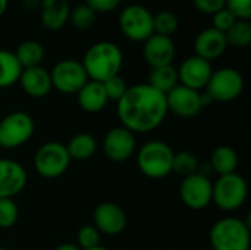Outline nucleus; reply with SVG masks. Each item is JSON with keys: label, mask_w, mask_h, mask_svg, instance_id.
<instances>
[{"label": "nucleus", "mask_w": 251, "mask_h": 250, "mask_svg": "<svg viewBox=\"0 0 251 250\" xmlns=\"http://www.w3.org/2000/svg\"><path fill=\"white\" fill-rule=\"evenodd\" d=\"M22 68L13 52L0 50V88L12 87L19 81Z\"/></svg>", "instance_id": "26"}, {"label": "nucleus", "mask_w": 251, "mask_h": 250, "mask_svg": "<svg viewBox=\"0 0 251 250\" xmlns=\"http://www.w3.org/2000/svg\"><path fill=\"white\" fill-rule=\"evenodd\" d=\"M103 87H104V91H106V96L109 100H115L118 102L124 94L125 91L128 90L126 87V83L125 80L121 77V75H116V77H112L109 80H106L104 83H101Z\"/></svg>", "instance_id": "33"}, {"label": "nucleus", "mask_w": 251, "mask_h": 250, "mask_svg": "<svg viewBox=\"0 0 251 250\" xmlns=\"http://www.w3.org/2000/svg\"><path fill=\"white\" fill-rule=\"evenodd\" d=\"M199 161L194 153L191 152H179L174 153V161H172V171L182 175L188 177L197 171Z\"/></svg>", "instance_id": "30"}, {"label": "nucleus", "mask_w": 251, "mask_h": 250, "mask_svg": "<svg viewBox=\"0 0 251 250\" xmlns=\"http://www.w3.org/2000/svg\"><path fill=\"white\" fill-rule=\"evenodd\" d=\"M194 7L206 15H215L225 7V0H193Z\"/></svg>", "instance_id": "36"}, {"label": "nucleus", "mask_w": 251, "mask_h": 250, "mask_svg": "<svg viewBox=\"0 0 251 250\" xmlns=\"http://www.w3.org/2000/svg\"><path fill=\"white\" fill-rule=\"evenodd\" d=\"M7 6H9V0H0V18L6 13Z\"/></svg>", "instance_id": "40"}, {"label": "nucleus", "mask_w": 251, "mask_h": 250, "mask_svg": "<svg viewBox=\"0 0 251 250\" xmlns=\"http://www.w3.org/2000/svg\"><path fill=\"white\" fill-rule=\"evenodd\" d=\"M94 227L104 234L116 236L121 234L126 227V215L121 206L112 202L100 203L93 214Z\"/></svg>", "instance_id": "15"}, {"label": "nucleus", "mask_w": 251, "mask_h": 250, "mask_svg": "<svg viewBox=\"0 0 251 250\" xmlns=\"http://www.w3.org/2000/svg\"><path fill=\"white\" fill-rule=\"evenodd\" d=\"M244 90V78L234 68H221L213 71L206 85V96L216 102H232L241 96Z\"/></svg>", "instance_id": "7"}, {"label": "nucleus", "mask_w": 251, "mask_h": 250, "mask_svg": "<svg viewBox=\"0 0 251 250\" xmlns=\"http://www.w3.org/2000/svg\"><path fill=\"white\" fill-rule=\"evenodd\" d=\"M81 63L88 80L104 83L106 80L119 75L124 63V53L121 47L112 41H99L87 49Z\"/></svg>", "instance_id": "2"}, {"label": "nucleus", "mask_w": 251, "mask_h": 250, "mask_svg": "<svg viewBox=\"0 0 251 250\" xmlns=\"http://www.w3.org/2000/svg\"><path fill=\"white\" fill-rule=\"evenodd\" d=\"M212 72L213 69L210 62L194 55L187 57L178 68V80L181 81V85L199 91L206 88Z\"/></svg>", "instance_id": "14"}, {"label": "nucleus", "mask_w": 251, "mask_h": 250, "mask_svg": "<svg viewBox=\"0 0 251 250\" xmlns=\"http://www.w3.org/2000/svg\"><path fill=\"white\" fill-rule=\"evenodd\" d=\"M34 121L25 112H13L0 121V147L16 149L34 134Z\"/></svg>", "instance_id": "9"}, {"label": "nucleus", "mask_w": 251, "mask_h": 250, "mask_svg": "<svg viewBox=\"0 0 251 250\" xmlns=\"http://www.w3.org/2000/svg\"><path fill=\"white\" fill-rule=\"evenodd\" d=\"M178 69L174 65H165L159 68H151L149 77V85L156 88L157 91L168 94L172 88L178 85Z\"/></svg>", "instance_id": "24"}, {"label": "nucleus", "mask_w": 251, "mask_h": 250, "mask_svg": "<svg viewBox=\"0 0 251 250\" xmlns=\"http://www.w3.org/2000/svg\"><path fill=\"white\" fill-rule=\"evenodd\" d=\"M250 240V227L240 218H224L210 231L213 250H249Z\"/></svg>", "instance_id": "3"}, {"label": "nucleus", "mask_w": 251, "mask_h": 250, "mask_svg": "<svg viewBox=\"0 0 251 250\" xmlns=\"http://www.w3.org/2000/svg\"><path fill=\"white\" fill-rule=\"evenodd\" d=\"M228 46L247 47L251 43V24L249 21L237 19L235 24L225 32Z\"/></svg>", "instance_id": "27"}, {"label": "nucleus", "mask_w": 251, "mask_h": 250, "mask_svg": "<svg viewBox=\"0 0 251 250\" xmlns=\"http://www.w3.org/2000/svg\"><path fill=\"white\" fill-rule=\"evenodd\" d=\"M135 150L134 133L125 127H116L110 130L103 141V152L107 159L113 162H124L132 156Z\"/></svg>", "instance_id": "13"}, {"label": "nucleus", "mask_w": 251, "mask_h": 250, "mask_svg": "<svg viewBox=\"0 0 251 250\" xmlns=\"http://www.w3.org/2000/svg\"><path fill=\"white\" fill-rule=\"evenodd\" d=\"M71 158L66 146L59 141L44 143L34 156V168L43 178H57L69 167Z\"/></svg>", "instance_id": "8"}, {"label": "nucleus", "mask_w": 251, "mask_h": 250, "mask_svg": "<svg viewBox=\"0 0 251 250\" xmlns=\"http://www.w3.org/2000/svg\"><path fill=\"white\" fill-rule=\"evenodd\" d=\"M228 47L226 37L224 32L215 29L213 27L204 28L199 32L194 41L196 56L210 62L221 57Z\"/></svg>", "instance_id": "18"}, {"label": "nucleus", "mask_w": 251, "mask_h": 250, "mask_svg": "<svg viewBox=\"0 0 251 250\" xmlns=\"http://www.w3.org/2000/svg\"><path fill=\"white\" fill-rule=\"evenodd\" d=\"M50 78L51 85L65 94H76L88 81L82 63L74 59H63L57 62L50 72Z\"/></svg>", "instance_id": "10"}, {"label": "nucleus", "mask_w": 251, "mask_h": 250, "mask_svg": "<svg viewBox=\"0 0 251 250\" xmlns=\"http://www.w3.org/2000/svg\"><path fill=\"white\" fill-rule=\"evenodd\" d=\"M225 7L241 21L251 18V0H225Z\"/></svg>", "instance_id": "34"}, {"label": "nucleus", "mask_w": 251, "mask_h": 250, "mask_svg": "<svg viewBox=\"0 0 251 250\" xmlns=\"http://www.w3.org/2000/svg\"><path fill=\"white\" fill-rule=\"evenodd\" d=\"M235 21H237V18L226 7H224L219 12H216L215 15H212V27L224 34L235 24Z\"/></svg>", "instance_id": "35"}, {"label": "nucleus", "mask_w": 251, "mask_h": 250, "mask_svg": "<svg viewBox=\"0 0 251 250\" xmlns=\"http://www.w3.org/2000/svg\"><path fill=\"white\" fill-rule=\"evenodd\" d=\"M40 4H41V0H24L25 9H29V10L40 9Z\"/></svg>", "instance_id": "38"}, {"label": "nucleus", "mask_w": 251, "mask_h": 250, "mask_svg": "<svg viewBox=\"0 0 251 250\" xmlns=\"http://www.w3.org/2000/svg\"><path fill=\"white\" fill-rule=\"evenodd\" d=\"M88 250H109V249H106V248H101V246H97V248H93V249H88Z\"/></svg>", "instance_id": "41"}, {"label": "nucleus", "mask_w": 251, "mask_h": 250, "mask_svg": "<svg viewBox=\"0 0 251 250\" xmlns=\"http://www.w3.org/2000/svg\"><path fill=\"white\" fill-rule=\"evenodd\" d=\"M122 0H85V4H88L96 13H109L116 10L121 6Z\"/></svg>", "instance_id": "37"}, {"label": "nucleus", "mask_w": 251, "mask_h": 250, "mask_svg": "<svg viewBox=\"0 0 251 250\" xmlns=\"http://www.w3.org/2000/svg\"><path fill=\"white\" fill-rule=\"evenodd\" d=\"M178 27H179V19L171 10H162V12L153 15V31H154V34L172 37V34H175Z\"/></svg>", "instance_id": "28"}, {"label": "nucleus", "mask_w": 251, "mask_h": 250, "mask_svg": "<svg viewBox=\"0 0 251 250\" xmlns=\"http://www.w3.org/2000/svg\"><path fill=\"white\" fill-rule=\"evenodd\" d=\"M249 187L246 180L232 172L228 175H221L213 184L212 202L216 203L222 211H235L241 208L247 199Z\"/></svg>", "instance_id": "5"}, {"label": "nucleus", "mask_w": 251, "mask_h": 250, "mask_svg": "<svg viewBox=\"0 0 251 250\" xmlns=\"http://www.w3.org/2000/svg\"><path fill=\"white\" fill-rule=\"evenodd\" d=\"M24 167L10 159H0V199H13L26 186Z\"/></svg>", "instance_id": "17"}, {"label": "nucleus", "mask_w": 251, "mask_h": 250, "mask_svg": "<svg viewBox=\"0 0 251 250\" xmlns=\"http://www.w3.org/2000/svg\"><path fill=\"white\" fill-rule=\"evenodd\" d=\"M119 28L131 40L144 43L153 31V13L143 4H128L119 15Z\"/></svg>", "instance_id": "6"}, {"label": "nucleus", "mask_w": 251, "mask_h": 250, "mask_svg": "<svg viewBox=\"0 0 251 250\" xmlns=\"http://www.w3.org/2000/svg\"><path fill=\"white\" fill-rule=\"evenodd\" d=\"M96 16L97 13L85 3H81L78 6H75L74 9H71L69 12V19L68 22H71L72 27H75L76 29H88L93 27V24L96 22Z\"/></svg>", "instance_id": "29"}, {"label": "nucleus", "mask_w": 251, "mask_h": 250, "mask_svg": "<svg viewBox=\"0 0 251 250\" xmlns=\"http://www.w3.org/2000/svg\"><path fill=\"white\" fill-rule=\"evenodd\" d=\"M54 250H81L76 245H72V243H65V245H60L57 246Z\"/></svg>", "instance_id": "39"}, {"label": "nucleus", "mask_w": 251, "mask_h": 250, "mask_svg": "<svg viewBox=\"0 0 251 250\" xmlns=\"http://www.w3.org/2000/svg\"><path fill=\"white\" fill-rule=\"evenodd\" d=\"M166 94L149 84L128 87L118 100V116L131 133H149L157 128L168 113Z\"/></svg>", "instance_id": "1"}, {"label": "nucleus", "mask_w": 251, "mask_h": 250, "mask_svg": "<svg viewBox=\"0 0 251 250\" xmlns=\"http://www.w3.org/2000/svg\"><path fill=\"white\" fill-rule=\"evenodd\" d=\"M168 111L179 118H193L203 108V96L193 88L178 84L166 94Z\"/></svg>", "instance_id": "12"}, {"label": "nucleus", "mask_w": 251, "mask_h": 250, "mask_svg": "<svg viewBox=\"0 0 251 250\" xmlns=\"http://www.w3.org/2000/svg\"><path fill=\"white\" fill-rule=\"evenodd\" d=\"M143 56L151 68L172 65L175 57V44L172 37L159 34L150 35L143 43Z\"/></svg>", "instance_id": "16"}, {"label": "nucleus", "mask_w": 251, "mask_h": 250, "mask_svg": "<svg viewBox=\"0 0 251 250\" xmlns=\"http://www.w3.org/2000/svg\"><path fill=\"white\" fill-rule=\"evenodd\" d=\"M13 53L22 69L40 66L44 59V47L35 40L22 41Z\"/></svg>", "instance_id": "23"}, {"label": "nucleus", "mask_w": 251, "mask_h": 250, "mask_svg": "<svg viewBox=\"0 0 251 250\" xmlns=\"http://www.w3.org/2000/svg\"><path fill=\"white\" fill-rule=\"evenodd\" d=\"M38 10L43 27L49 31H59L69 19L71 6L68 0H41Z\"/></svg>", "instance_id": "20"}, {"label": "nucleus", "mask_w": 251, "mask_h": 250, "mask_svg": "<svg viewBox=\"0 0 251 250\" xmlns=\"http://www.w3.org/2000/svg\"><path fill=\"white\" fill-rule=\"evenodd\" d=\"M213 184L212 181L199 172H194L188 177H184L179 186V196L185 206L190 209H204L212 202Z\"/></svg>", "instance_id": "11"}, {"label": "nucleus", "mask_w": 251, "mask_h": 250, "mask_svg": "<svg viewBox=\"0 0 251 250\" xmlns=\"http://www.w3.org/2000/svg\"><path fill=\"white\" fill-rule=\"evenodd\" d=\"M0 250H9V249H6V248H0Z\"/></svg>", "instance_id": "42"}, {"label": "nucleus", "mask_w": 251, "mask_h": 250, "mask_svg": "<svg viewBox=\"0 0 251 250\" xmlns=\"http://www.w3.org/2000/svg\"><path fill=\"white\" fill-rule=\"evenodd\" d=\"M68 155L71 159H76V161H87L90 159L96 150H97V141L91 134L87 133H79L76 136H74L68 146H66Z\"/></svg>", "instance_id": "25"}, {"label": "nucleus", "mask_w": 251, "mask_h": 250, "mask_svg": "<svg viewBox=\"0 0 251 250\" xmlns=\"http://www.w3.org/2000/svg\"><path fill=\"white\" fill-rule=\"evenodd\" d=\"M19 84L22 90L29 97H34V99L46 97L53 88L50 72L44 69L43 66L22 69L21 77H19Z\"/></svg>", "instance_id": "19"}, {"label": "nucleus", "mask_w": 251, "mask_h": 250, "mask_svg": "<svg viewBox=\"0 0 251 250\" xmlns=\"http://www.w3.org/2000/svg\"><path fill=\"white\" fill-rule=\"evenodd\" d=\"M76 94H78L79 108L88 113H97V112L103 111L109 102L104 87L99 81L88 80Z\"/></svg>", "instance_id": "21"}, {"label": "nucleus", "mask_w": 251, "mask_h": 250, "mask_svg": "<svg viewBox=\"0 0 251 250\" xmlns=\"http://www.w3.org/2000/svg\"><path fill=\"white\" fill-rule=\"evenodd\" d=\"M210 167L219 177L232 174L238 167V155L229 146H219L210 156Z\"/></svg>", "instance_id": "22"}, {"label": "nucleus", "mask_w": 251, "mask_h": 250, "mask_svg": "<svg viewBox=\"0 0 251 250\" xmlns=\"http://www.w3.org/2000/svg\"><path fill=\"white\" fill-rule=\"evenodd\" d=\"M19 215L13 199H0V228H10L16 224Z\"/></svg>", "instance_id": "31"}, {"label": "nucleus", "mask_w": 251, "mask_h": 250, "mask_svg": "<svg viewBox=\"0 0 251 250\" xmlns=\"http://www.w3.org/2000/svg\"><path fill=\"white\" fill-rule=\"evenodd\" d=\"M172 149L159 140L146 143L137 156L140 171L149 178H163L169 175L172 172Z\"/></svg>", "instance_id": "4"}, {"label": "nucleus", "mask_w": 251, "mask_h": 250, "mask_svg": "<svg viewBox=\"0 0 251 250\" xmlns=\"http://www.w3.org/2000/svg\"><path fill=\"white\" fill-rule=\"evenodd\" d=\"M100 231L94 225H84L78 231V248L82 250L100 246Z\"/></svg>", "instance_id": "32"}]
</instances>
